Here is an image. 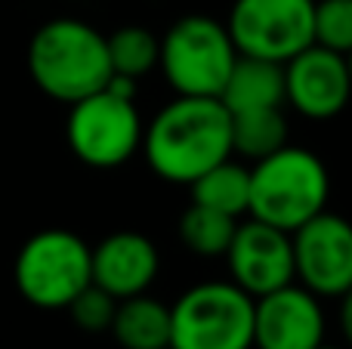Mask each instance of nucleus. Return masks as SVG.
Returning a JSON list of instances; mask_svg holds the SVG:
<instances>
[{
	"label": "nucleus",
	"mask_w": 352,
	"mask_h": 349,
	"mask_svg": "<svg viewBox=\"0 0 352 349\" xmlns=\"http://www.w3.org/2000/svg\"><path fill=\"white\" fill-rule=\"evenodd\" d=\"M312 43L346 56L352 49V0H316Z\"/></svg>",
	"instance_id": "aec40b11"
},
{
	"label": "nucleus",
	"mask_w": 352,
	"mask_h": 349,
	"mask_svg": "<svg viewBox=\"0 0 352 349\" xmlns=\"http://www.w3.org/2000/svg\"><path fill=\"white\" fill-rule=\"evenodd\" d=\"M343 59H346V71H349V80H352V49H349L346 56H343Z\"/></svg>",
	"instance_id": "5701e85b"
},
{
	"label": "nucleus",
	"mask_w": 352,
	"mask_h": 349,
	"mask_svg": "<svg viewBox=\"0 0 352 349\" xmlns=\"http://www.w3.org/2000/svg\"><path fill=\"white\" fill-rule=\"evenodd\" d=\"M68 146L90 167H118L133 158L142 142V117L136 102L118 96L109 87L72 102Z\"/></svg>",
	"instance_id": "0eeeda50"
},
{
	"label": "nucleus",
	"mask_w": 352,
	"mask_h": 349,
	"mask_svg": "<svg viewBox=\"0 0 352 349\" xmlns=\"http://www.w3.org/2000/svg\"><path fill=\"white\" fill-rule=\"evenodd\" d=\"M115 309H118V300L102 291L99 284H87L72 303H68V313H72L74 325L84 328L90 334H99V331H109L111 328V319H115Z\"/></svg>",
	"instance_id": "412c9836"
},
{
	"label": "nucleus",
	"mask_w": 352,
	"mask_h": 349,
	"mask_svg": "<svg viewBox=\"0 0 352 349\" xmlns=\"http://www.w3.org/2000/svg\"><path fill=\"white\" fill-rule=\"evenodd\" d=\"M318 349H334V346H324V344H322V346H318Z\"/></svg>",
	"instance_id": "b1692460"
},
{
	"label": "nucleus",
	"mask_w": 352,
	"mask_h": 349,
	"mask_svg": "<svg viewBox=\"0 0 352 349\" xmlns=\"http://www.w3.org/2000/svg\"><path fill=\"white\" fill-rule=\"evenodd\" d=\"M235 229H238V216L219 214V210L192 201V207L179 220V238L198 257H226Z\"/></svg>",
	"instance_id": "a211bd4d"
},
{
	"label": "nucleus",
	"mask_w": 352,
	"mask_h": 349,
	"mask_svg": "<svg viewBox=\"0 0 352 349\" xmlns=\"http://www.w3.org/2000/svg\"><path fill=\"white\" fill-rule=\"evenodd\" d=\"M192 185V201L213 207L219 214L241 216L248 214V198H250V170L241 164H232L229 158L213 164L204 170Z\"/></svg>",
	"instance_id": "f3484780"
},
{
	"label": "nucleus",
	"mask_w": 352,
	"mask_h": 349,
	"mask_svg": "<svg viewBox=\"0 0 352 349\" xmlns=\"http://www.w3.org/2000/svg\"><path fill=\"white\" fill-rule=\"evenodd\" d=\"M170 349H254V297L232 282L195 284L170 306Z\"/></svg>",
	"instance_id": "20e7f679"
},
{
	"label": "nucleus",
	"mask_w": 352,
	"mask_h": 349,
	"mask_svg": "<svg viewBox=\"0 0 352 349\" xmlns=\"http://www.w3.org/2000/svg\"><path fill=\"white\" fill-rule=\"evenodd\" d=\"M324 337V313L318 297L303 284H285L254 300L256 349H318Z\"/></svg>",
	"instance_id": "f8f14e48"
},
{
	"label": "nucleus",
	"mask_w": 352,
	"mask_h": 349,
	"mask_svg": "<svg viewBox=\"0 0 352 349\" xmlns=\"http://www.w3.org/2000/svg\"><path fill=\"white\" fill-rule=\"evenodd\" d=\"M316 0H235L229 37L241 56L281 62L312 43Z\"/></svg>",
	"instance_id": "6e6552de"
},
{
	"label": "nucleus",
	"mask_w": 352,
	"mask_h": 349,
	"mask_svg": "<svg viewBox=\"0 0 352 349\" xmlns=\"http://www.w3.org/2000/svg\"><path fill=\"white\" fill-rule=\"evenodd\" d=\"M331 179L322 158L309 148L281 146L250 170L248 214L275 229L294 232L324 210Z\"/></svg>",
	"instance_id": "7ed1b4c3"
},
{
	"label": "nucleus",
	"mask_w": 352,
	"mask_h": 349,
	"mask_svg": "<svg viewBox=\"0 0 352 349\" xmlns=\"http://www.w3.org/2000/svg\"><path fill=\"white\" fill-rule=\"evenodd\" d=\"M90 275L115 300L146 294L158 275V251L140 232H115L90 247Z\"/></svg>",
	"instance_id": "ddd939ff"
},
{
	"label": "nucleus",
	"mask_w": 352,
	"mask_h": 349,
	"mask_svg": "<svg viewBox=\"0 0 352 349\" xmlns=\"http://www.w3.org/2000/svg\"><path fill=\"white\" fill-rule=\"evenodd\" d=\"M28 71L47 96L78 102L102 90L111 78L105 34L80 19H53L31 37Z\"/></svg>",
	"instance_id": "f03ea898"
},
{
	"label": "nucleus",
	"mask_w": 352,
	"mask_h": 349,
	"mask_svg": "<svg viewBox=\"0 0 352 349\" xmlns=\"http://www.w3.org/2000/svg\"><path fill=\"white\" fill-rule=\"evenodd\" d=\"M167 349H170V346H167Z\"/></svg>",
	"instance_id": "393cba45"
},
{
	"label": "nucleus",
	"mask_w": 352,
	"mask_h": 349,
	"mask_svg": "<svg viewBox=\"0 0 352 349\" xmlns=\"http://www.w3.org/2000/svg\"><path fill=\"white\" fill-rule=\"evenodd\" d=\"M124 349H167L170 346V306L146 294L118 300L111 328Z\"/></svg>",
	"instance_id": "2eb2a0df"
},
{
	"label": "nucleus",
	"mask_w": 352,
	"mask_h": 349,
	"mask_svg": "<svg viewBox=\"0 0 352 349\" xmlns=\"http://www.w3.org/2000/svg\"><path fill=\"white\" fill-rule=\"evenodd\" d=\"M140 146L161 179L188 185L232 155V115L217 96H176L142 127Z\"/></svg>",
	"instance_id": "f257e3e1"
},
{
	"label": "nucleus",
	"mask_w": 352,
	"mask_h": 349,
	"mask_svg": "<svg viewBox=\"0 0 352 349\" xmlns=\"http://www.w3.org/2000/svg\"><path fill=\"white\" fill-rule=\"evenodd\" d=\"M217 99L229 111L275 109L285 102V65L238 53Z\"/></svg>",
	"instance_id": "4468645a"
},
{
	"label": "nucleus",
	"mask_w": 352,
	"mask_h": 349,
	"mask_svg": "<svg viewBox=\"0 0 352 349\" xmlns=\"http://www.w3.org/2000/svg\"><path fill=\"white\" fill-rule=\"evenodd\" d=\"M226 263L232 272V284H238L254 300L269 291L285 288L294 282L291 232L250 216L248 223H238L226 251Z\"/></svg>",
	"instance_id": "9d476101"
},
{
	"label": "nucleus",
	"mask_w": 352,
	"mask_h": 349,
	"mask_svg": "<svg viewBox=\"0 0 352 349\" xmlns=\"http://www.w3.org/2000/svg\"><path fill=\"white\" fill-rule=\"evenodd\" d=\"M109 47V62L111 74H124V78L140 80L142 74H148L158 65V49L161 41L142 25H124L115 34L105 37Z\"/></svg>",
	"instance_id": "6ab92c4d"
},
{
	"label": "nucleus",
	"mask_w": 352,
	"mask_h": 349,
	"mask_svg": "<svg viewBox=\"0 0 352 349\" xmlns=\"http://www.w3.org/2000/svg\"><path fill=\"white\" fill-rule=\"evenodd\" d=\"M235 56L226 25L207 16H186L164 34L158 65L179 96H219Z\"/></svg>",
	"instance_id": "39448f33"
},
{
	"label": "nucleus",
	"mask_w": 352,
	"mask_h": 349,
	"mask_svg": "<svg viewBox=\"0 0 352 349\" xmlns=\"http://www.w3.org/2000/svg\"><path fill=\"white\" fill-rule=\"evenodd\" d=\"M340 325H343V334L352 344V288L343 294V306H340Z\"/></svg>",
	"instance_id": "4be33fe9"
},
{
	"label": "nucleus",
	"mask_w": 352,
	"mask_h": 349,
	"mask_svg": "<svg viewBox=\"0 0 352 349\" xmlns=\"http://www.w3.org/2000/svg\"><path fill=\"white\" fill-rule=\"evenodd\" d=\"M232 115V152L244 155L250 161H260L266 155L287 146V121L281 115V105L275 109H244L229 111Z\"/></svg>",
	"instance_id": "dca6fc26"
},
{
	"label": "nucleus",
	"mask_w": 352,
	"mask_h": 349,
	"mask_svg": "<svg viewBox=\"0 0 352 349\" xmlns=\"http://www.w3.org/2000/svg\"><path fill=\"white\" fill-rule=\"evenodd\" d=\"M352 80L346 59L334 49L309 43L285 62V102H291L303 117L328 121L346 109Z\"/></svg>",
	"instance_id": "9b49d317"
},
{
	"label": "nucleus",
	"mask_w": 352,
	"mask_h": 349,
	"mask_svg": "<svg viewBox=\"0 0 352 349\" xmlns=\"http://www.w3.org/2000/svg\"><path fill=\"white\" fill-rule=\"evenodd\" d=\"M294 278L316 297H343L352 288V223L316 214L291 232Z\"/></svg>",
	"instance_id": "1a4fd4ad"
},
{
	"label": "nucleus",
	"mask_w": 352,
	"mask_h": 349,
	"mask_svg": "<svg viewBox=\"0 0 352 349\" xmlns=\"http://www.w3.org/2000/svg\"><path fill=\"white\" fill-rule=\"evenodd\" d=\"M16 288L31 306L68 309V303L93 282L90 247L68 229L31 235L16 257Z\"/></svg>",
	"instance_id": "423d86ee"
}]
</instances>
